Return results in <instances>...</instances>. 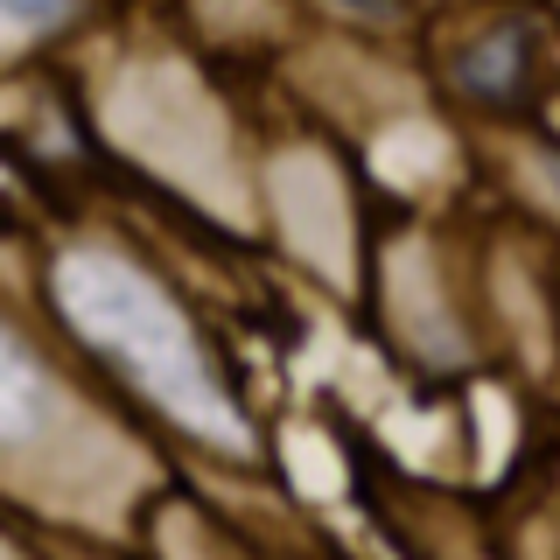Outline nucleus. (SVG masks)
Here are the masks:
<instances>
[{"label":"nucleus","instance_id":"20e7f679","mask_svg":"<svg viewBox=\"0 0 560 560\" xmlns=\"http://www.w3.org/2000/svg\"><path fill=\"white\" fill-rule=\"evenodd\" d=\"M337 8H350V14H364V22H385V14H393V0H337Z\"/></svg>","mask_w":560,"mask_h":560},{"label":"nucleus","instance_id":"f257e3e1","mask_svg":"<svg viewBox=\"0 0 560 560\" xmlns=\"http://www.w3.org/2000/svg\"><path fill=\"white\" fill-rule=\"evenodd\" d=\"M57 302H63L70 323H78V337L92 350H105L154 407H168L197 434L245 442L232 399L218 393V372H210L203 343L189 337L183 308H175L140 267H127V259H113V253H70L57 267Z\"/></svg>","mask_w":560,"mask_h":560},{"label":"nucleus","instance_id":"7ed1b4c3","mask_svg":"<svg viewBox=\"0 0 560 560\" xmlns=\"http://www.w3.org/2000/svg\"><path fill=\"white\" fill-rule=\"evenodd\" d=\"M70 0H0V43L14 35H35V28H57Z\"/></svg>","mask_w":560,"mask_h":560},{"label":"nucleus","instance_id":"f03ea898","mask_svg":"<svg viewBox=\"0 0 560 560\" xmlns=\"http://www.w3.org/2000/svg\"><path fill=\"white\" fill-rule=\"evenodd\" d=\"M49 428H57V393L43 364L14 343V329H0V448H35Z\"/></svg>","mask_w":560,"mask_h":560}]
</instances>
